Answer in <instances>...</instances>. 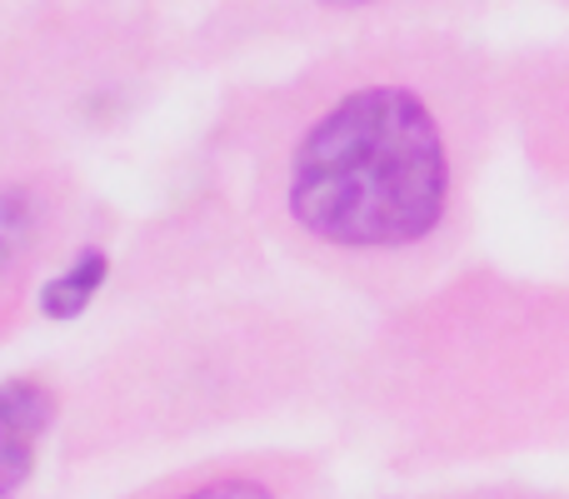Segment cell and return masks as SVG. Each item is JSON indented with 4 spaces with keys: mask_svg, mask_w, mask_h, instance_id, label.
<instances>
[{
    "mask_svg": "<svg viewBox=\"0 0 569 499\" xmlns=\"http://www.w3.org/2000/svg\"><path fill=\"white\" fill-rule=\"evenodd\" d=\"M0 499H16V495H6V490H0Z\"/></svg>",
    "mask_w": 569,
    "mask_h": 499,
    "instance_id": "obj_8",
    "label": "cell"
},
{
    "mask_svg": "<svg viewBox=\"0 0 569 499\" xmlns=\"http://www.w3.org/2000/svg\"><path fill=\"white\" fill-rule=\"evenodd\" d=\"M36 236H40V196L26 186L0 190V275L30 250Z\"/></svg>",
    "mask_w": 569,
    "mask_h": 499,
    "instance_id": "obj_4",
    "label": "cell"
},
{
    "mask_svg": "<svg viewBox=\"0 0 569 499\" xmlns=\"http://www.w3.org/2000/svg\"><path fill=\"white\" fill-rule=\"evenodd\" d=\"M56 400L40 380H6L0 385V435H20V440H40L50 430Z\"/></svg>",
    "mask_w": 569,
    "mask_h": 499,
    "instance_id": "obj_3",
    "label": "cell"
},
{
    "mask_svg": "<svg viewBox=\"0 0 569 499\" xmlns=\"http://www.w3.org/2000/svg\"><path fill=\"white\" fill-rule=\"evenodd\" d=\"M320 10H340V16H355V10H375L385 6V0H315Z\"/></svg>",
    "mask_w": 569,
    "mask_h": 499,
    "instance_id": "obj_7",
    "label": "cell"
},
{
    "mask_svg": "<svg viewBox=\"0 0 569 499\" xmlns=\"http://www.w3.org/2000/svg\"><path fill=\"white\" fill-rule=\"evenodd\" d=\"M180 499H284V490H276L270 480H256V475H230V480H216L206 490H190Z\"/></svg>",
    "mask_w": 569,
    "mask_h": 499,
    "instance_id": "obj_5",
    "label": "cell"
},
{
    "mask_svg": "<svg viewBox=\"0 0 569 499\" xmlns=\"http://www.w3.org/2000/svg\"><path fill=\"white\" fill-rule=\"evenodd\" d=\"M106 270H110L106 250H80L56 280H46V290H40V310H46L50 320H76V315L96 300L100 285H106Z\"/></svg>",
    "mask_w": 569,
    "mask_h": 499,
    "instance_id": "obj_2",
    "label": "cell"
},
{
    "mask_svg": "<svg viewBox=\"0 0 569 499\" xmlns=\"http://www.w3.org/2000/svg\"><path fill=\"white\" fill-rule=\"evenodd\" d=\"M490 140V86L470 60L370 70L295 130L280 210L325 260L420 280L470 236Z\"/></svg>",
    "mask_w": 569,
    "mask_h": 499,
    "instance_id": "obj_1",
    "label": "cell"
},
{
    "mask_svg": "<svg viewBox=\"0 0 569 499\" xmlns=\"http://www.w3.org/2000/svg\"><path fill=\"white\" fill-rule=\"evenodd\" d=\"M430 499H569L560 490H540V485H470V490L430 495Z\"/></svg>",
    "mask_w": 569,
    "mask_h": 499,
    "instance_id": "obj_6",
    "label": "cell"
}]
</instances>
